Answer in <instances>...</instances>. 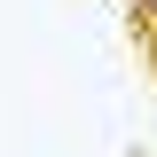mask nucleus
Instances as JSON below:
<instances>
[{"mask_svg": "<svg viewBox=\"0 0 157 157\" xmlns=\"http://www.w3.org/2000/svg\"><path fill=\"white\" fill-rule=\"evenodd\" d=\"M134 8V32H157V0H126Z\"/></svg>", "mask_w": 157, "mask_h": 157, "instance_id": "1", "label": "nucleus"}]
</instances>
